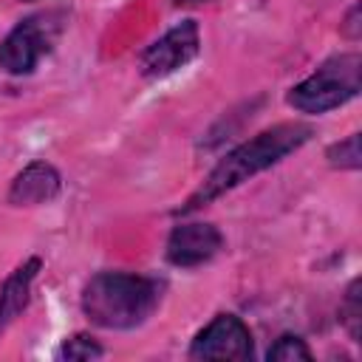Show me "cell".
I'll return each instance as SVG.
<instances>
[{"instance_id":"obj_1","label":"cell","mask_w":362,"mask_h":362,"mask_svg":"<svg viewBox=\"0 0 362 362\" xmlns=\"http://www.w3.org/2000/svg\"><path fill=\"white\" fill-rule=\"evenodd\" d=\"M311 127L300 124V122H283L274 124L263 133H257L255 139L243 141L240 147H235L226 158L218 161V167L206 175V181L189 195V201L181 206V212H192L209 201H215L218 195L235 189L238 184L249 181L252 175L269 170L272 164H277L280 158H286L288 153H294L297 147H303L311 139Z\"/></svg>"},{"instance_id":"obj_2","label":"cell","mask_w":362,"mask_h":362,"mask_svg":"<svg viewBox=\"0 0 362 362\" xmlns=\"http://www.w3.org/2000/svg\"><path fill=\"white\" fill-rule=\"evenodd\" d=\"M158 305V283L141 274L99 272L82 288V311L102 328H136Z\"/></svg>"},{"instance_id":"obj_3","label":"cell","mask_w":362,"mask_h":362,"mask_svg":"<svg viewBox=\"0 0 362 362\" xmlns=\"http://www.w3.org/2000/svg\"><path fill=\"white\" fill-rule=\"evenodd\" d=\"M359 74L362 57L359 54H339L322 62L308 79H303L288 93V105L300 113H325L359 93Z\"/></svg>"},{"instance_id":"obj_4","label":"cell","mask_w":362,"mask_h":362,"mask_svg":"<svg viewBox=\"0 0 362 362\" xmlns=\"http://www.w3.org/2000/svg\"><path fill=\"white\" fill-rule=\"evenodd\" d=\"M198 45H201V37H198L195 20H184L175 28H170L164 37H158L153 45H147V51L139 57V68L147 79L167 76L184 68L198 54Z\"/></svg>"},{"instance_id":"obj_5","label":"cell","mask_w":362,"mask_h":362,"mask_svg":"<svg viewBox=\"0 0 362 362\" xmlns=\"http://www.w3.org/2000/svg\"><path fill=\"white\" fill-rule=\"evenodd\" d=\"M192 359H252V334L235 314H218L189 348Z\"/></svg>"},{"instance_id":"obj_6","label":"cell","mask_w":362,"mask_h":362,"mask_svg":"<svg viewBox=\"0 0 362 362\" xmlns=\"http://www.w3.org/2000/svg\"><path fill=\"white\" fill-rule=\"evenodd\" d=\"M48 45H51L48 25L37 17L23 20L0 42V68L6 74H31L40 57L48 51Z\"/></svg>"},{"instance_id":"obj_7","label":"cell","mask_w":362,"mask_h":362,"mask_svg":"<svg viewBox=\"0 0 362 362\" xmlns=\"http://www.w3.org/2000/svg\"><path fill=\"white\" fill-rule=\"evenodd\" d=\"M223 246L221 232L212 223H181L167 240V260L173 266H201L212 260Z\"/></svg>"},{"instance_id":"obj_8","label":"cell","mask_w":362,"mask_h":362,"mask_svg":"<svg viewBox=\"0 0 362 362\" xmlns=\"http://www.w3.org/2000/svg\"><path fill=\"white\" fill-rule=\"evenodd\" d=\"M57 192H59V173L45 161H34L11 181L8 204H14V206L48 204L57 198Z\"/></svg>"},{"instance_id":"obj_9","label":"cell","mask_w":362,"mask_h":362,"mask_svg":"<svg viewBox=\"0 0 362 362\" xmlns=\"http://www.w3.org/2000/svg\"><path fill=\"white\" fill-rule=\"evenodd\" d=\"M40 272V257H28L23 266H17L6 283L0 286V334L20 317V311L28 305L31 283Z\"/></svg>"},{"instance_id":"obj_10","label":"cell","mask_w":362,"mask_h":362,"mask_svg":"<svg viewBox=\"0 0 362 362\" xmlns=\"http://www.w3.org/2000/svg\"><path fill=\"white\" fill-rule=\"evenodd\" d=\"M269 362L274 359V362H308L311 359V351L305 348V342L300 339V337H291V334H286V337H280L272 348H269Z\"/></svg>"},{"instance_id":"obj_11","label":"cell","mask_w":362,"mask_h":362,"mask_svg":"<svg viewBox=\"0 0 362 362\" xmlns=\"http://www.w3.org/2000/svg\"><path fill=\"white\" fill-rule=\"evenodd\" d=\"M328 161L334 167H342V170H359L362 164V153H359V136H348L345 141H337L328 147Z\"/></svg>"},{"instance_id":"obj_12","label":"cell","mask_w":362,"mask_h":362,"mask_svg":"<svg viewBox=\"0 0 362 362\" xmlns=\"http://www.w3.org/2000/svg\"><path fill=\"white\" fill-rule=\"evenodd\" d=\"M342 322L354 339H359V325H362V294H359V280L351 283L345 303H342Z\"/></svg>"},{"instance_id":"obj_13","label":"cell","mask_w":362,"mask_h":362,"mask_svg":"<svg viewBox=\"0 0 362 362\" xmlns=\"http://www.w3.org/2000/svg\"><path fill=\"white\" fill-rule=\"evenodd\" d=\"M65 359H74V362H85V359H99L102 356V345L93 342V337H85V334H76L71 339L62 342V351H59Z\"/></svg>"},{"instance_id":"obj_14","label":"cell","mask_w":362,"mask_h":362,"mask_svg":"<svg viewBox=\"0 0 362 362\" xmlns=\"http://www.w3.org/2000/svg\"><path fill=\"white\" fill-rule=\"evenodd\" d=\"M342 31H345V37H351V40L359 37V6H351L348 17H345V23H342Z\"/></svg>"},{"instance_id":"obj_15","label":"cell","mask_w":362,"mask_h":362,"mask_svg":"<svg viewBox=\"0 0 362 362\" xmlns=\"http://www.w3.org/2000/svg\"><path fill=\"white\" fill-rule=\"evenodd\" d=\"M178 3H195V0H178Z\"/></svg>"}]
</instances>
